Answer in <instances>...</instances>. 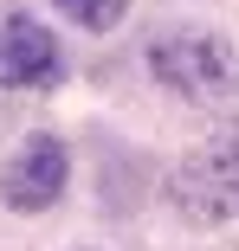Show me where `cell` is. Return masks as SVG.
Segmentation results:
<instances>
[{
	"mask_svg": "<svg viewBox=\"0 0 239 251\" xmlns=\"http://www.w3.org/2000/svg\"><path fill=\"white\" fill-rule=\"evenodd\" d=\"M149 71L162 90L187 97V103H233V39L207 26H175L149 45Z\"/></svg>",
	"mask_w": 239,
	"mask_h": 251,
	"instance_id": "6da1fadb",
	"label": "cell"
},
{
	"mask_svg": "<svg viewBox=\"0 0 239 251\" xmlns=\"http://www.w3.org/2000/svg\"><path fill=\"white\" fill-rule=\"evenodd\" d=\"M65 77L59 39L26 13H0V84L7 90H45Z\"/></svg>",
	"mask_w": 239,
	"mask_h": 251,
	"instance_id": "277c9868",
	"label": "cell"
},
{
	"mask_svg": "<svg viewBox=\"0 0 239 251\" xmlns=\"http://www.w3.org/2000/svg\"><path fill=\"white\" fill-rule=\"evenodd\" d=\"M52 7H59L71 26H84V32H110V26L129 13V0H52Z\"/></svg>",
	"mask_w": 239,
	"mask_h": 251,
	"instance_id": "5b68a950",
	"label": "cell"
},
{
	"mask_svg": "<svg viewBox=\"0 0 239 251\" xmlns=\"http://www.w3.org/2000/svg\"><path fill=\"white\" fill-rule=\"evenodd\" d=\"M233 187H239V148H233V135H226V142L194 148V155L175 168L168 200H175L194 226H233V206H239Z\"/></svg>",
	"mask_w": 239,
	"mask_h": 251,
	"instance_id": "7a4b0ae2",
	"label": "cell"
},
{
	"mask_svg": "<svg viewBox=\"0 0 239 251\" xmlns=\"http://www.w3.org/2000/svg\"><path fill=\"white\" fill-rule=\"evenodd\" d=\"M71 180V155L59 135H26L13 148V161L0 168V200H7L13 213H45L52 200L65 193Z\"/></svg>",
	"mask_w": 239,
	"mask_h": 251,
	"instance_id": "3957f363",
	"label": "cell"
}]
</instances>
